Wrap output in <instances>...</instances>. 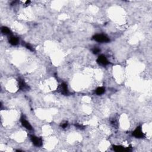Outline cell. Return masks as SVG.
<instances>
[{
	"label": "cell",
	"mask_w": 152,
	"mask_h": 152,
	"mask_svg": "<svg viewBox=\"0 0 152 152\" xmlns=\"http://www.w3.org/2000/svg\"><path fill=\"white\" fill-rule=\"evenodd\" d=\"M93 39L99 42H108L109 39L104 34H96L93 37Z\"/></svg>",
	"instance_id": "cell-1"
},
{
	"label": "cell",
	"mask_w": 152,
	"mask_h": 152,
	"mask_svg": "<svg viewBox=\"0 0 152 152\" xmlns=\"http://www.w3.org/2000/svg\"><path fill=\"white\" fill-rule=\"evenodd\" d=\"M31 140H32V142L34 146L39 147V146H41L42 145V140L40 138L34 136V135H32L31 136Z\"/></svg>",
	"instance_id": "cell-2"
},
{
	"label": "cell",
	"mask_w": 152,
	"mask_h": 152,
	"mask_svg": "<svg viewBox=\"0 0 152 152\" xmlns=\"http://www.w3.org/2000/svg\"><path fill=\"white\" fill-rule=\"evenodd\" d=\"M133 135H134V137H135L139 138H143L144 137V134L142 133V130H141V128L140 127H137V128L133 131Z\"/></svg>",
	"instance_id": "cell-3"
},
{
	"label": "cell",
	"mask_w": 152,
	"mask_h": 152,
	"mask_svg": "<svg viewBox=\"0 0 152 152\" xmlns=\"http://www.w3.org/2000/svg\"><path fill=\"white\" fill-rule=\"evenodd\" d=\"M97 62L99 64H101L102 65H106L109 63L105 56L103 55H101L98 57L97 59Z\"/></svg>",
	"instance_id": "cell-4"
},
{
	"label": "cell",
	"mask_w": 152,
	"mask_h": 152,
	"mask_svg": "<svg viewBox=\"0 0 152 152\" xmlns=\"http://www.w3.org/2000/svg\"><path fill=\"white\" fill-rule=\"evenodd\" d=\"M19 89L20 90H23V91H24V90H28L29 89L28 86L25 83V81L21 79L19 80Z\"/></svg>",
	"instance_id": "cell-5"
},
{
	"label": "cell",
	"mask_w": 152,
	"mask_h": 152,
	"mask_svg": "<svg viewBox=\"0 0 152 152\" xmlns=\"http://www.w3.org/2000/svg\"><path fill=\"white\" fill-rule=\"evenodd\" d=\"M21 124L23 125V126L26 129H28V130H32V127L31 126V125L30 124L29 122H28L27 120H26V119H25L23 116H22V117L21 118Z\"/></svg>",
	"instance_id": "cell-6"
},
{
	"label": "cell",
	"mask_w": 152,
	"mask_h": 152,
	"mask_svg": "<svg viewBox=\"0 0 152 152\" xmlns=\"http://www.w3.org/2000/svg\"><path fill=\"white\" fill-rule=\"evenodd\" d=\"M59 90H60L61 93L64 95H68L69 93L68 90L67 85H66L65 83H62V84L60 86Z\"/></svg>",
	"instance_id": "cell-7"
},
{
	"label": "cell",
	"mask_w": 152,
	"mask_h": 152,
	"mask_svg": "<svg viewBox=\"0 0 152 152\" xmlns=\"http://www.w3.org/2000/svg\"><path fill=\"white\" fill-rule=\"evenodd\" d=\"M19 39L17 38L14 36H11L9 39V42L12 45H17L19 43Z\"/></svg>",
	"instance_id": "cell-8"
},
{
	"label": "cell",
	"mask_w": 152,
	"mask_h": 152,
	"mask_svg": "<svg viewBox=\"0 0 152 152\" xmlns=\"http://www.w3.org/2000/svg\"><path fill=\"white\" fill-rule=\"evenodd\" d=\"M113 148L116 152H122V151H125V148H124L122 146H113Z\"/></svg>",
	"instance_id": "cell-9"
},
{
	"label": "cell",
	"mask_w": 152,
	"mask_h": 152,
	"mask_svg": "<svg viewBox=\"0 0 152 152\" xmlns=\"http://www.w3.org/2000/svg\"><path fill=\"white\" fill-rule=\"evenodd\" d=\"M1 32H2V33L5 34H8L11 33L10 30L7 27H2V28H1Z\"/></svg>",
	"instance_id": "cell-10"
},
{
	"label": "cell",
	"mask_w": 152,
	"mask_h": 152,
	"mask_svg": "<svg viewBox=\"0 0 152 152\" xmlns=\"http://www.w3.org/2000/svg\"><path fill=\"white\" fill-rule=\"evenodd\" d=\"M104 91H105V89H104L103 87H98L97 89H96V93L97 95H102V94L104 92Z\"/></svg>",
	"instance_id": "cell-11"
},
{
	"label": "cell",
	"mask_w": 152,
	"mask_h": 152,
	"mask_svg": "<svg viewBox=\"0 0 152 152\" xmlns=\"http://www.w3.org/2000/svg\"><path fill=\"white\" fill-rule=\"evenodd\" d=\"M100 51V49L99 48H95L93 49L92 50V52L94 54H97V53H99Z\"/></svg>",
	"instance_id": "cell-12"
},
{
	"label": "cell",
	"mask_w": 152,
	"mask_h": 152,
	"mask_svg": "<svg viewBox=\"0 0 152 152\" xmlns=\"http://www.w3.org/2000/svg\"><path fill=\"white\" fill-rule=\"evenodd\" d=\"M76 125V127H77V128H79V129H84V127L83 125H80V124H76V125Z\"/></svg>",
	"instance_id": "cell-13"
},
{
	"label": "cell",
	"mask_w": 152,
	"mask_h": 152,
	"mask_svg": "<svg viewBox=\"0 0 152 152\" xmlns=\"http://www.w3.org/2000/svg\"><path fill=\"white\" fill-rule=\"evenodd\" d=\"M26 47L27 48V49H28L30 50V51H33V48H32V47L30 46V45H29V44H27V45H26Z\"/></svg>",
	"instance_id": "cell-14"
},
{
	"label": "cell",
	"mask_w": 152,
	"mask_h": 152,
	"mask_svg": "<svg viewBox=\"0 0 152 152\" xmlns=\"http://www.w3.org/2000/svg\"><path fill=\"white\" fill-rule=\"evenodd\" d=\"M68 126V123L67 122H65V123H63L62 124H61V127L63 128H66V127Z\"/></svg>",
	"instance_id": "cell-15"
}]
</instances>
